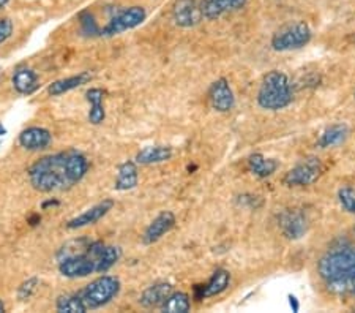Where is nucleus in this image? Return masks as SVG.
<instances>
[{
	"label": "nucleus",
	"mask_w": 355,
	"mask_h": 313,
	"mask_svg": "<svg viewBox=\"0 0 355 313\" xmlns=\"http://www.w3.org/2000/svg\"><path fill=\"white\" fill-rule=\"evenodd\" d=\"M5 133H7V128H5L3 125H2V122H0V136H3Z\"/></svg>",
	"instance_id": "35"
},
{
	"label": "nucleus",
	"mask_w": 355,
	"mask_h": 313,
	"mask_svg": "<svg viewBox=\"0 0 355 313\" xmlns=\"http://www.w3.org/2000/svg\"><path fill=\"white\" fill-rule=\"evenodd\" d=\"M10 3V0H0V10H2V8H5V7H7V5Z\"/></svg>",
	"instance_id": "34"
},
{
	"label": "nucleus",
	"mask_w": 355,
	"mask_h": 313,
	"mask_svg": "<svg viewBox=\"0 0 355 313\" xmlns=\"http://www.w3.org/2000/svg\"><path fill=\"white\" fill-rule=\"evenodd\" d=\"M13 21L10 18H0V44H3L13 35Z\"/></svg>",
	"instance_id": "30"
},
{
	"label": "nucleus",
	"mask_w": 355,
	"mask_h": 313,
	"mask_svg": "<svg viewBox=\"0 0 355 313\" xmlns=\"http://www.w3.org/2000/svg\"><path fill=\"white\" fill-rule=\"evenodd\" d=\"M173 293H174L173 285L166 282H158L142 291L139 298V304L144 307V309H162L166 301H168V298Z\"/></svg>",
	"instance_id": "15"
},
{
	"label": "nucleus",
	"mask_w": 355,
	"mask_h": 313,
	"mask_svg": "<svg viewBox=\"0 0 355 313\" xmlns=\"http://www.w3.org/2000/svg\"><path fill=\"white\" fill-rule=\"evenodd\" d=\"M147 13L142 7H130L127 10L120 11L119 15L107 22V24L101 28V35L105 37H114L119 33L131 31L137 26H141L146 21Z\"/></svg>",
	"instance_id": "7"
},
{
	"label": "nucleus",
	"mask_w": 355,
	"mask_h": 313,
	"mask_svg": "<svg viewBox=\"0 0 355 313\" xmlns=\"http://www.w3.org/2000/svg\"><path fill=\"white\" fill-rule=\"evenodd\" d=\"M112 208H114L112 199H103L101 203L95 204V206H92L90 209L85 210V212H83L81 215H78V217L71 219L67 223V228H68V230H79V228L95 225L96 221H100L107 212H110V210H112Z\"/></svg>",
	"instance_id": "13"
},
{
	"label": "nucleus",
	"mask_w": 355,
	"mask_h": 313,
	"mask_svg": "<svg viewBox=\"0 0 355 313\" xmlns=\"http://www.w3.org/2000/svg\"><path fill=\"white\" fill-rule=\"evenodd\" d=\"M324 174V164L318 157H310L295 164L284 174L283 184L286 187H310Z\"/></svg>",
	"instance_id": "6"
},
{
	"label": "nucleus",
	"mask_w": 355,
	"mask_h": 313,
	"mask_svg": "<svg viewBox=\"0 0 355 313\" xmlns=\"http://www.w3.org/2000/svg\"><path fill=\"white\" fill-rule=\"evenodd\" d=\"M313 32L305 21L294 22L282 28L272 38V48L277 53H288V51L300 49L311 42Z\"/></svg>",
	"instance_id": "5"
},
{
	"label": "nucleus",
	"mask_w": 355,
	"mask_h": 313,
	"mask_svg": "<svg viewBox=\"0 0 355 313\" xmlns=\"http://www.w3.org/2000/svg\"><path fill=\"white\" fill-rule=\"evenodd\" d=\"M92 78H94V75H92L90 71H81L74 76L59 79V81H54L53 84H49L48 94L51 96L64 95L67 92H70V90H74V89L81 87V85H84V84L90 83Z\"/></svg>",
	"instance_id": "18"
},
{
	"label": "nucleus",
	"mask_w": 355,
	"mask_h": 313,
	"mask_svg": "<svg viewBox=\"0 0 355 313\" xmlns=\"http://www.w3.org/2000/svg\"><path fill=\"white\" fill-rule=\"evenodd\" d=\"M354 99H355V90H354Z\"/></svg>",
	"instance_id": "39"
},
{
	"label": "nucleus",
	"mask_w": 355,
	"mask_h": 313,
	"mask_svg": "<svg viewBox=\"0 0 355 313\" xmlns=\"http://www.w3.org/2000/svg\"><path fill=\"white\" fill-rule=\"evenodd\" d=\"M11 84L19 95H32L40 87V78L32 68L19 67L13 73Z\"/></svg>",
	"instance_id": "17"
},
{
	"label": "nucleus",
	"mask_w": 355,
	"mask_h": 313,
	"mask_svg": "<svg viewBox=\"0 0 355 313\" xmlns=\"http://www.w3.org/2000/svg\"><path fill=\"white\" fill-rule=\"evenodd\" d=\"M173 149L168 146H148L136 153L135 162L137 164H157L173 158Z\"/></svg>",
	"instance_id": "20"
},
{
	"label": "nucleus",
	"mask_w": 355,
	"mask_h": 313,
	"mask_svg": "<svg viewBox=\"0 0 355 313\" xmlns=\"http://www.w3.org/2000/svg\"><path fill=\"white\" fill-rule=\"evenodd\" d=\"M105 95L106 92L100 87H92L85 92V99H87V101L90 103L87 119L92 125H100L105 122L106 111H105V105H103V101H105Z\"/></svg>",
	"instance_id": "19"
},
{
	"label": "nucleus",
	"mask_w": 355,
	"mask_h": 313,
	"mask_svg": "<svg viewBox=\"0 0 355 313\" xmlns=\"http://www.w3.org/2000/svg\"><path fill=\"white\" fill-rule=\"evenodd\" d=\"M59 201H55V199H49V201H46V203H43V209H48V208H51V206H59Z\"/></svg>",
	"instance_id": "32"
},
{
	"label": "nucleus",
	"mask_w": 355,
	"mask_h": 313,
	"mask_svg": "<svg viewBox=\"0 0 355 313\" xmlns=\"http://www.w3.org/2000/svg\"><path fill=\"white\" fill-rule=\"evenodd\" d=\"M55 309L60 313H85L89 312L87 307L83 303V299L79 298L78 293L70 294H62L57 298Z\"/></svg>",
	"instance_id": "25"
},
{
	"label": "nucleus",
	"mask_w": 355,
	"mask_h": 313,
	"mask_svg": "<svg viewBox=\"0 0 355 313\" xmlns=\"http://www.w3.org/2000/svg\"><path fill=\"white\" fill-rule=\"evenodd\" d=\"M173 19L179 27L198 26L202 19L200 5L196 3V0H177L173 8Z\"/></svg>",
	"instance_id": "12"
},
{
	"label": "nucleus",
	"mask_w": 355,
	"mask_h": 313,
	"mask_svg": "<svg viewBox=\"0 0 355 313\" xmlns=\"http://www.w3.org/2000/svg\"><path fill=\"white\" fill-rule=\"evenodd\" d=\"M5 312V304H3V301L0 299V313H3Z\"/></svg>",
	"instance_id": "36"
},
{
	"label": "nucleus",
	"mask_w": 355,
	"mask_h": 313,
	"mask_svg": "<svg viewBox=\"0 0 355 313\" xmlns=\"http://www.w3.org/2000/svg\"><path fill=\"white\" fill-rule=\"evenodd\" d=\"M139 182V174H137V163L136 162H125L119 167L117 180L114 189L119 192H127L135 189Z\"/></svg>",
	"instance_id": "22"
},
{
	"label": "nucleus",
	"mask_w": 355,
	"mask_h": 313,
	"mask_svg": "<svg viewBox=\"0 0 355 313\" xmlns=\"http://www.w3.org/2000/svg\"><path fill=\"white\" fill-rule=\"evenodd\" d=\"M209 100L215 111L229 112L236 106V95L232 92V87L229 85L226 78H220L211 83L209 89Z\"/></svg>",
	"instance_id": "8"
},
{
	"label": "nucleus",
	"mask_w": 355,
	"mask_h": 313,
	"mask_svg": "<svg viewBox=\"0 0 355 313\" xmlns=\"http://www.w3.org/2000/svg\"><path fill=\"white\" fill-rule=\"evenodd\" d=\"M31 221V225H37V223H40V215H33V217L28 220Z\"/></svg>",
	"instance_id": "33"
},
{
	"label": "nucleus",
	"mask_w": 355,
	"mask_h": 313,
	"mask_svg": "<svg viewBox=\"0 0 355 313\" xmlns=\"http://www.w3.org/2000/svg\"><path fill=\"white\" fill-rule=\"evenodd\" d=\"M175 215L171 210H164V212L158 214L155 219L150 221V225L146 228L144 235H142V244L144 246H152V244L158 242L163 236L175 226Z\"/></svg>",
	"instance_id": "9"
},
{
	"label": "nucleus",
	"mask_w": 355,
	"mask_h": 313,
	"mask_svg": "<svg viewBox=\"0 0 355 313\" xmlns=\"http://www.w3.org/2000/svg\"><path fill=\"white\" fill-rule=\"evenodd\" d=\"M120 293V280L112 276H101L89 285H85L83 289H79L78 294L83 299V303L87 307V310H95L100 307L110 304L112 299L117 298Z\"/></svg>",
	"instance_id": "4"
},
{
	"label": "nucleus",
	"mask_w": 355,
	"mask_h": 313,
	"mask_svg": "<svg viewBox=\"0 0 355 313\" xmlns=\"http://www.w3.org/2000/svg\"><path fill=\"white\" fill-rule=\"evenodd\" d=\"M120 258H122V248L117 246H105L96 258V274H106L112 266L119 263Z\"/></svg>",
	"instance_id": "24"
},
{
	"label": "nucleus",
	"mask_w": 355,
	"mask_h": 313,
	"mask_svg": "<svg viewBox=\"0 0 355 313\" xmlns=\"http://www.w3.org/2000/svg\"><path fill=\"white\" fill-rule=\"evenodd\" d=\"M0 75H2V68H0Z\"/></svg>",
	"instance_id": "38"
},
{
	"label": "nucleus",
	"mask_w": 355,
	"mask_h": 313,
	"mask_svg": "<svg viewBox=\"0 0 355 313\" xmlns=\"http://www.w3.org/2000/svg\"><path fill=\"white\" fill-rule=\"evenodd\" d=\"M278 225L282 228L283 235L289 239H300L306 232V219L305 215L297 210H286L279 215Z\"/></svg>",
	"instance_id": "16"
},
{
	"label": "nucleus",
	"mask_w": 355,
	"mask_h": 313,
	"mask_svg": "<svg viewBox=\"0 0 355 313\" xmlns=\"http://www.w3.org/2000/svg\"><path fill=\"white\" fill-rule=\"evenodd\" d=\"M352 231H354V235H355V226H354V228H352Z\"/></svg>",
	"instance_id": "37"
},
{
	"label": "nucleus",
	"mask_w": 355,
	"mask_h": 313,
	"mask_svg": "<svg viewBox=\"0 0 355 313\" xmlns=\"http://www.w3.org/2000/svg\"><path fill=\"white\" fill-rule=\"evenodd\" d=\"M38 287H40V280L37 277L27 278V280L22 282L21 287L18 288V299L22 301V303H26V301L31 299L32 296L37 293Z\"/></svg>",
	"instance_id": "28"
},
{
	"label": "nucleus",
	"mask_w": 355,
	"mask_h": 313,
	"mask_svg": "<svg viewBox=\"0 0 355 313\" xmlns=\"http://www.w3.org/2000/svg\"><path fill=\"white\" fill-rule=\"evenodd\" d=\"M248 0H202L200 2V13L207 21H216L221 16L234 11L242 10Z\"/></svg>",
	"instance_id": "10"
},
{
	"label": "nucleus",
	"mask_w": 355,
	"mask_h": 313,
	"mask_svg": "<svg viewBox=\"0 0 355 313\" xmlns=\"http://www.w3.org/2000/svg\"><path fill=\"white\" fill-rule=\"evenodd\" d=\"M89 171V160L83 152L65 151L44 155L28 168V180L42 193L70 190Z\"/></svg>",
	"instance_id": "1"
},
{
	"label": "nucleus",
	"mask_w": 355,
	"mask_h": 313,
	"mask_svg": "<svg viewBox=\"0 0 355 313\" xmlns=\"http://www.w3.org/2000/svg\"><path fill=\"white\" fill-rule=\"evenodd\" d=\"M79 19H81V26H83V32L85 35H101V28L96 24V21L94 18V15H90L89 11H85L81 16H79Z\"/></svg>",
	"instance_id": "29"
},
{
	"label": "nucleus",
	"mask_w": 355,
	"mask_h": 313,
	"mask_svg": "<svg viewBox=\"0 0 355 313\" xmlns=\"http://www.w3.org/2000/svg\"><path fill=\"white\" fill-rule=\"evenodd\" d=\"M19 144L26 151H43L53 142V135L43 127H28L19 133Z\"/></svg>",
	"instance_id": "14"
},
{
	"label": "nucleus",
	"mask_w": 355,
	"mask_h": 313,
	"mask_svg": "<svg viewBox=\"0 0 355 313\" xmlns=\"http://www.w3.org/2000/svg\"><path fill=\"white\" fill-rule=\"evenodd\" d=\"M279 163L275 158H267L262 153H253L248 158V169L253 173L256 178L266 179L270 178L273 173H277Z\"/></svg>",
	"instance_id": "23"
},
{
	"label": "nucleus",
	"mask_w": 355,
	"mask_h": 313,
	"mask_svg": "<svg viewBox=\"0 0 355 313\" xmlns=\"http://www.w3.org/2000/svg\"><path fill=\"white\" fill-rule=\"evenodd\" d=\"M338 201H340L343 210L355 215V189H352V187H341L338 190Z\"/></svg>",
	"instance_id": "27"
},
{
	"label": "nucleus",
	"mask_w": 355,
	"mask_h": 313,
	"mask_svg": "<svg viewBox=\"0 0 355 313\" xmlns=\"http://www.w3.org/2000/svg\"><path fill=\"white\" fill-rule=\"evenodd\" d=\"M318 274L325 287L355 276V247H340L325 253L318 263Z\"/></svg>",
	"instance_id": "3"
},
{
	"label": "nucleus",
	"mask_w": 355,
	"mask_h": 313,
	"mask_svg": "<svg viewBox=\"0 0 355 313\" xmlns=\"http://www.w3.org/2000/svg\"><path fill=\"white\" fill-rule=\"evenodd\" d=\"M162 310L166 313H188L191 310V299L187 293H173L166 301Z\"/></svg>",
	"instance_id": "26"
},
{
	"label": "nucleus",
	"mask_w": 355,
	"mask_h": 313,
	"mask_svg": "<svg viewBox=\"0 0 355 313\" xmlns=\"http://www.w3.org/2000/svg\"><path fill=\"white\" fill-rule=\"evenodd\" d=\"M229 285H231V274H229V271L216 269L209 278L207 283L198 285V287L194 288V296H196V299L199 301L215 298V296L225 293L229 288Z\"/></svg>",
	"instance_id": "11"
},
{
	"label": "nucleus",
	"mask_w": 355,
	"mask_h": 313,
	"mask_svg": "<svg viewBox=\"0 0 355 313\" xmlns=\"http://www.w3.org/2000/svg\"><path fill=\"white\" fill-rule=\"evenodd\" d=\"M349 135V127L346 124H334L329 128H325V132L319 136L316 146L320 149H329V147L340 146L341 142H345Z\"/></svg>",
	"instance_id": "21"
},
{
	"label": "nucleus",
	"mask_w": 355,
	"mask_h": 313,
	"mask_svg": "<svg viewBox=\"0 0 355 313\" xmlns=\"http://www.w3.org/2000/svg\"><path fill=\"white\" fill-rule=\"evenodd\" d=\"M288 299H289V305H291V309H292V312H299L300 310V303H299V299L295 298V296H292V294H289L288 296Z\"/></svg>",
	"instance_id": "31"
},
{
	"label": "nucleus",
	"mask_w": 355,
	"mask_h": 313,
	"mask_svg": "<svg viewBox=\"0 0 355 313\" xmlns=\"http://www.w3.org/2000/svg\"><path fill=\"white\" fill-rule=\"evenodd\" d=\"M257 105L266 111H282L292 103V87L286 73L272 70L262 79L257 90Z\"/></svg>",
	"instance_id": "2"
}]
</instances>
